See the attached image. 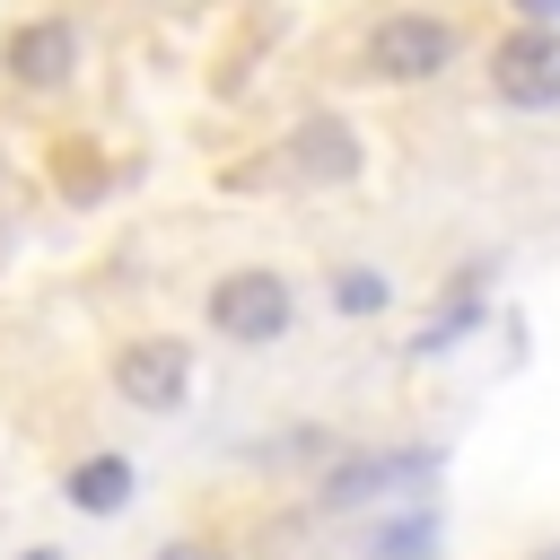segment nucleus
<instances>
[{"label":"nucleus","instance_id":"obj_12","mask_svg":"<svg viewBox=\"0 0 560 560\" xmlns=\"http://www.w3.org/2000/svg\"><path fill=\"white\" fill-rule=\"evenodd\" d=\"M516 9V26H560V0H508Z\"/></svg>","mask_w":560,"mask_h":560},{"label":"nucleus","instance_id":"obj_14","mask_svg":"<svg viewBox=\"0 0 560 560\" xmlns=\"http://www.w3.org/2000/svg\"><path fill=\"white\" fill-rule=\"evenodd\" d=\"M18 560H61V551H52V542H35V551H18Z\"/></svg>","mask_w":560,"mask_h":560},{"label":"nucleus","instance_id":"obj_15","mask_svg":"<svg viewBox=\"0 0 560 560\" xmlns=\"http://www.w3.org/2000/svg\"><path fill=\"white\" fill-rule=\"evenodd\" d=\"M525 560H560V542H542V551H525Z\"/></svg>","mask_w":560,"mask_h":560},{"label":"nucleus","instance_id":"obj_3","mask_svg":"<svg viewBox=\"0 0 560 560\" xmlns=\"http://www.w3.org/2000/svg\"><path fill=\"white\" fill-rule=\"evenodd\" d=\"M201 315H210V332H219V341H245V350H262V341H280V332H289L298 298H289V280H280L271 262H245V271L210 280Z\"/></svg>","mask_w":560,"mask_h":560},{"label":"nucleus","instance_id":"obj_9","mask_svg":"<svg viewBox=\"0 0 560 560\" xmlns=\"http://www.w3.org/2000/svg\"><path fill=\"white\" fill-rule=\"evenodd\" d=\"M61 499H70L79 516H114V508L131 499V455H79V464L61 472Z\"/></svg>","mask_w":560,"mask_h":560},{"label":"nucleus","instance_id":"obj_13","mask_svg":"<svg viewBox=\"0 0 560 560\" xmlns=\"http://www.w3.org/2000/svg\"><path fill=\"white\" fill-rule=\"evenodd\" d=\"M158 560H228V551H210V542H158Z\"/></svg>","mask_w":560,"mask_h":560},{"label":"nucleus","instance_id":"obj_1","mask_svg":"<svg viewBox=\"0 0 560 560\" xmlns=\"http://www.w3.org/2000/svg\"><path fill=\"white\" fill-rule=\"evenodd\" d=\"M455 52H464V35H455V18H438V9H385V18L359 35V70H368L376 88H420V79L455 70Z\"/></svg>","mask_w":560,"mask_h":560},{"label":"nucleus","instance_id":"obj_5","mask_svg":"<svg viewBox=\"0 0 560 560\" xmlns=\"http://www.w3.org/2000/svg\"><path fill=\"white\" fill-rule=\"evenodd\" d=\"M114 394H122L131 411H184V394H192V341H175V332H131V341L114 350Z\"/></svg>","mask_w":560,"mask_h":560},{"label":"nucleus","instance_id":"obj_2","mask_svg":"<svg viewBox=\"0 0 560 560\" xmlns=\"http://www.w3.org/2000/svg\"><path fill=\"white\" fill-rule=\"evenodd\" d=\"M438 481V446H350V455H324L315 472V508L350 516V508H376L385 490H429Z\"/></svg>","mask_w":560,"mask_h":560},{"label":"nucleus","instance_id":"obj_10","mask_svg":"<svg viewBox=\"0 0 560 560\" xmlns=\"http://www.w3.org/2000/svg\"><path fill=\"white\" fill-rule=\"evenodd\" d=\"M438 542H446V534H438V516H429V508H402V516H385V525H368V534H359V551H368V560H438Z\"/></svg>","mask_w":560,"mask_h":560},{"label":"nucleus","instance_id":"obj_8","mask_svg":"<svg viewBox=\"0 0 560 560\" xmlns=\"http://www.w3.org/2000/svg\"><path fill=\"white\" fill-rule=\"evenodd\" d=\"M289 166L315 175V184H341V175H359V131L332 122V114H306L298 140H289Z\"/></svg>","mask_w":560,"mask_h":560},{"label":"nucleus","instance_id":"obj_6","mask_svg":"<svg viewBox=\"0 0 560 560\" xmlns=\"http://www.w3.org/2000/svg\"><path fill=\"white\" fill-rule=\"evenodd\" d=\"M0 79L26 88V96L70 88V79H79V26H70V18H26V26H9V35H0Z\"/></svg>","mask_w":560,"mask_h":560},{"label":"nucleus","instance_id":"obj_11","mask_svg":"<svg viewBox=\"0 0 560 560\" xmlns=\"http://www.w3.org/2000/svg\"><path fill=\"white\" fill-rule=\"evenodd\" d=\"M324 298H332V315H385V306H394V280H385L376 262H341Z\"/></svg>","mask_w":560,"mask_h":560},{"label":"nucleus","instance_id":"obj_7","mask_svg":"<svg viewBox=\"0 0 560 560\" xmlns=\"http://www.w3.org/2000/svg\"><path fill=\"white\" fill-rule=\"evenodd\" d=\"M481 315H490V262H464V271L446 280V306H438V315L411 332V359H438V350H455V341H464Z\"/></svg>","mask_w":560,"mask_h":560},{"label":"nucleus","instance_id":"obj_4","mask_svg":"<svg viewBox=\"0 0 560 560\" xmlns=\"http://www.w3.org/2000/svg\"><path fill=\"white\" fill-rule=\"evenodd\" d=\"M490 96L516 114H551L560 105V26H508L490 44Z\"/></svg>","mask_w":560,"mask_h":560}]
</instances>
